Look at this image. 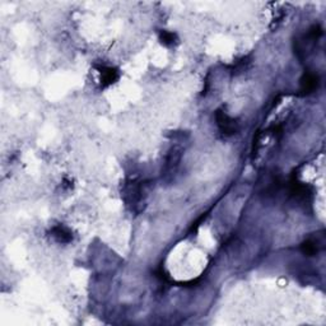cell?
Masks as SVG:
<instances>
[{
	"instance_id": "1",
	"label": "cell",
	"mask_w": 326,
	"mask_h": 326,
	"mask_svg": "<svg viewBox=\"0 0 326 326\" xmlns=\"http://www.w3.org/2000/svg\"><path fill=\"white\" fill-rule=\"evenodd\" d=\"M181 154H182V153H181L180 148H172V149L168 152L167 157H166L165 167H163L162 171V177L165 178V180L168 181L170 177H172L176 173L178 165H180Z\"/></svg>"
},
{
	"instance_id": "2",
	"label": "cell",
	"mask_w": 326,
	"mask_h": 326,
	"mask_svg": "<svg viewBox=\"0 0 326 326\" xmlns=\"http://www.w3.org/2000/svg\"><path fill=\"white\" fill-rule=\"evenodd\" d=\"M215 121L218 129L226 137H231V135L237 132V122L228 114H226L223 110H218L215 112Z\"/></svg>"
},
{
	"instance_id": "3",
	"label": "cell",
	"mask_w": 326,
	"mask_h": 326,
	"mask_svg": "<svg viewBox=\"0 0 326 326\" xmlns=\"http://www.w3.org/2000/svg\"><path fill=\"white\" fill-rule=\"evenodd\" d=\"M96 68L99 73V82H101L102 87L111 86V84H114L119 79V71H117V69L104 65L96 66Z\"/></svg>"
},
{
	"instance_id": "4",
	"label": "cell",
	"mask_w": 326,
	"mask_h": 326,
	"mask_svg": "<svg viewBox=\"0 0 326 326\" xmlns=\"http://www.w3.org/2000/svg\"><path fill=\"white\" fill-rule=\"evenodd\" d=\"M317 86H318L317 74L311 73V71H307V73L303 74L302 79H301V92H302L303 94L312 93L315 89H317Z\"/></svg>"
},
{
	"instance_id": "5",
	"label": "cell",
	"mask_w": 326,
	"mask_h": 326,
	"mask_svg": "<svg viewBox=\"0 0 326 326\" xmlns=\"http://www.w3.org/2000/svg\"><path fill=\"white\" fill-rule=\"evenodd\" d=\"M51 234L59 243H69L73 241V234L66 227L56 226L51 229Z\"/></svg>"
},
{
	"instance_id": "6",
	"label": "cell",
	"mask_w": 326,
	"mask_h": 326,
	"mask_svg": "<svg viewBox=\"0 0 326 326\" xmlns=\"http://www.w3.org/2000/svg\"><path fill=\"white\" fill-rule=\"evenodd\" d=\"M158 37H159L160 43L165 46H168V47H170V46H173L176 42H177V36H176L173 32H168V31H160Z\"/></svg>"
},
{
	"instance_id": "7",
	"label": "cell",
	"mask_w": 326,
	"mask_h": 326,
	"mask_svg": "<svg viewBox=\"0 0 326 326\" xmlns=\"http://www.w3.org/2000/svg\"><path fill=\"white\" fill-rule=\"evenodd\" d=\"M301 251H302L303 255H307V256H313V255L317 254L318 251V247L317 243L312 239H307V241L303 242L301 244Z\"/></svg>"
}]
</instances>
